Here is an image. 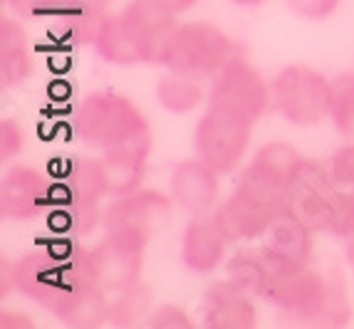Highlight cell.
<instances>
[{
  "mask_svg": "<svg viewBox=\"0 0 354 329\" xmlns=\"http://www.w3.org/2000/svg\"><path fill=\"white\" fill-rule=\"evenodd\" d=\"M233 57V40L213 23H178L166 37L159 55V65L169 72L194 77V79H213Z\"/></svg>",
  "mask_w": 354,
  "mask_h": 329,
  "instance_id": "cell-1",
  "label": "cell"
},
{
  "mask_svg": "<svg viewBox=\"0 0 354 329\" xmlns=\"http://www.w3.org/2000/svg\"><path fill=\"white\" fill-rule=\"evenodd\" d=\"M171 200L153 188H139L134 194L117 196L102 220L106 241L131 253H144L153 235L169 223Z\"/></svg>",
  "mask_w": 354,
  "mask_h": 329,
  "instance_id": "cell-2",
  "label": "cell"
},
{
  "mask_svg": "<svg viewBox=\"0 0 354 329\" xmlns=\"http://www.w3.org/2000/svg\"><path fill=\"white\" fill-rule=\"evenodd\" d=\"M280 211H285L283 188L270 186L243 171L233 194L221 200L213 216L225 230L230 243H250L263 238L272 218Z\"/></svg>",
  "mask_w": 354,
  "mask_h": 329,
  "instance_id": "cell-3",
  "label": "cell"
},
{
  "mask_svg": "<svg viewBox=\"0 0 354 329\" xmlns=\"http://www.w3.org/2000/svg\"><path fill=\"white\" fill-rule=\"evenodd\" d=\"M75 124L77 136L89 149H100V151H106L131 136L151 129L149 119L129 97L106 92V89L84 97V102L77 109Z\"/></svg>",
  "mask_w": 354,
  "mask_h": 329,
  "instance_id": "cell-4",
  "label": "cell"
},
{
  "mask_svg": "<svg viewBox=\"0 0 354 329\" xmlns=\"http://www.w3.org/2000/svg\"><path fill=\"white\" fill-rule=\"evenodd\" d=\"M332 297V275L297 267V270L272 272L263 300L270 302L288 322L305 327H325Z\"/></svg>",
  "mask_w": 354,
  "mask_h": 329,
  "instance_id": "cell-5",
  "label": "cell"
},
{
  "mask_svg": "<svg viewBox=\"0 0 354 329\" xmlns=\"http://www.w3.org/2000/svg\"><path fill=\"white\" fill-rule=\"evenodd\" d=\"M344 194H339V186L332 181L330 171L319 166L317 161L305 159L292 173L285 191V211L315 233H330L337 220V213L342 206Z\"/></svg>",
  "mask_w": 354,
  "mask_h": 329,
  "instance_id": "cell-6",
  "label": "cell"
},
{
  "mask_svg": "<svg viewBox=\"0 0 354 329\" xmlns=\"http://www.w3.org/2000/svg\"><path fill=\"white\" fill-rule=\"evenodd\" d=\"M250 141H253V122L223 112L218 106L208 104L196 124V153L221 176H230L243 164V159L248 156Z\"/></svg>",
  "mask_w": 354,
  "mask_h": 329,
  "instance_id": "cell-7",
  "label": "cell"
},
{
  "mask_svg": "<svg viewBox=\"0 0 354 329\" xmlns=\"http://www.w3.org/2000/svg\"><path fill=\"white\" fill-rule=\"evenodd\" d=\"M330 79L315 67L290 65L272 79V104L295 126H317L327 119Z\"/></svg>",
  "mask_w": 354,
  "mask_h": 329,
  "instance_id": "cell-8",
  "label": "cell"
},
{
  "mask_svg": "<svg viewBox=\"0 0 354 329\" xmlns=\"http://www.w3.org/2000/svg\"><path fill=\"white\" fill-rule=\"evenodd\" d=\"M272 102V87L245 57H230V62L211 79L208 104L236 117L258 122Z\"/></svg>",
  "mask_w": 354,
  "mask_h": 329,
  "instance_id": "cell-9",
  "label": "cell"
},
{
  "mask_svg": "<svg viewBox=\"0 0 354 329\" xmlns=\"http://www.w3.org/2000/svg\"><path fill=\"white\" fill-rule=\"evenodd\" d=\"M315 230H310L300 218L290 211H280L272 218V223L263 233V247L260 253L266 255L272 272L280 270H297L310 267L315 253Z\"/></svg>",
  "mask_w": 354,
  "mask_h": 329,
  "instance_id": "cell-10",
  "label": "cell"
},
{
  "mask_svg": "<svg viewBox=\"0 0 354 329\" xmlns=\"http://www.w3.org/2000/svg\"><path fill=\"white\" fill-rule=\"evenodd\" d=\"M178 10L166 0H131L124 10L119 12V20L139 47V53L147 62H159L161 47L166 37L176 28Z\"/></svg>",
  "mask_w": 354,
  "mask_h": 329,
  "instance_id": "cell-11",
  "label": "cell"
},
{
  "mask_svg": "<svg viewBox=\"0 0 354 329\" xmlns=\"http://www.w3.org/2000/svg\"><path fill=\"white\" fill-rule=\"evenodd\" d=\"M53 196V186L32 166H10L0 178V218L28 223Z\"/></svg>",
  "mask_w": 354,
  "mask_h": 329,
  "instance_id": "cell-12",
  "label": "cell"
},
{
  "mask_svg": "<svg viewBox=\"0 0 354 329\" xmlns=\"http://www.w3.org/2000/svg\"><path fill=\"white\" fill-rule=\"evenodd\" d=\"M171 198L189 216H211L221 203V173L206 161L186 159L171 171Z\"/></svg>",
  "mask_w": 354,
  "mask_h": 329,
  "instance_id": "cell-13",
  "label": "cell"
},
{
  "mask_svg": "<svg viewBox=\"0 0 354 329\" xmlns=\"http://www.w3.org/2000/svg\"><path fill=\"white\" fill-rule=\"evenodd\" d=\"M153 149V131H144L131 139L122 141L117 147L102 151V164H104L106 183H109V196H127L142 188L147 176L149 156Z\"/></svg>",
  "mask_w": 354,
  "mask_h": 329,
  "instance_id": "cell-14",
  "label": "cell"
},
{
  "mask_svg": "<svg viewBox=\"0 0 354 329\" xmlns=\"http://www.w3.org/2000/svg\"><path fill=\"white\" fill-rule=\"evenodd\" d=\"M12 285H15V292L25 294L28 300L37 302L48 312H53V307L57 305V300L67 288L59 258L48 253H28L20 260H15Z\"/></svg>",
  "mask_w": 354,
  "mask_h": 329,
  "instance_id": "cell-15",
  "label": "cell"
},
{
  "mask_svg": "<svg viewBox=\"0 0 354 329\" xmlns=\"http://www.w3.org/2000/svg\"><path fill=\"white\" fill-rule=\"evenodd\" d=\"M230 238L216 216H191L181 235V260L196 275H213L225 260Z\"/></svg>",
  "mask_w": 354,
  "mask_h": 329,
  "instance_id": "cell-16",
  "label": "cell"
},
{
  "mask_svg": "<svg viewBox=\"0 0 354 329\" xmlns=\"http://www.w3.org/2000/svg\"><path fill=\"white\" fill-rule=\"evenodd\" d=\"M258 324V310L253 297L243 294L228 280L213 282L206 290L203 327L208 329H253Z\"/></svg>",
  "mask_w": 354,
  "mask_h": 329,
  "instance_id": "cell-17",
  "label": "cell"
},
{
  "mask_svg": "<svg viewBox=\"0 0 354 329\" xmlns=\"http://www.w3.org/2000/svg\"><path fill=\"white\" fill-rule=\"evenodd\" d=\"M109 292L95 285H67L57 305L53 307V314L67 327L75 329H97L109 322Z\"/></svg>",
  "mask_w": 354,
  "mask_h": 329,
  "instance_id": "cell-18",
  "label": "cell"
},
{
  "mask_svg": "<svg viewBox=\"0 0 354 329\" xmlns=\"http://www.w3.org/2000/svg\"><path fill=\"white\" fill-rule=\"evenodd\" d=\"M32 72L28 32L18 20L3 15L0 18V77L3 84H23Z\"/></svg>",
  "mask_w": 354,
  "mask_h": 329,
  "instance_id": "cell-19",
  "label": "cell"
},
{
  "mask_svg": "<svg viewBox=\"0 0 354 329\" xmlns=\"http://www.w3.org/2000/svg\"><path fill=\"white\" fill-rule=\"evenodd\" d=\"M59 188H62V194H65V203H70V200L102 203V198L109 196V183H106V173H104L102 159H92V156H72Z\"/></svg>",
  "mask_w": 354,
  "mask_h": 329,
  "instance_id": "cell-20",
  "label": "cell"
},
{
  "mask_svg": "<svg viewBox=\"0 0 354 329\" xmlns=\"http://www.w3.org/2000/svg\"><path fill=\"white\" fill-rule=\"evenodd\" d=\"M302 161H305V156H302V151L297 147H292L288 141H270V144L258 149V153L248 164L245 173L288 191L290 178H292V173H295Z\"/></svg>",
  "mask_w": 354,
  "mask_h": 329,
  "instance_id": "cell-21",
  "label": "cell"
},
{
  "mask_svg": "<svg viewBox=\"0 0 354 329\" xmlns=\"http://www.w3.org/2000/svg\"><path fill=\"white\" fill-rule=\"evenodd\" d=\"M270 265L260 250H238L225 263V280L248 297H263L270 282Z\"/></svg>",
  "mask_w": 354,
  "mask_h": 329,
  "instance_id": "cell-22",
  "label": "cell"
},
{
  "mask_svg": "<svg viewBox=\"0 0 354 329\" xmlns=\"http://www.w3.org/2000/svg\"><path fill=\"white\" fill-rule=\"evenodd\" d=\"M156 100H159V104L164 106L166 112L194 114L206 102V92H203L201 79L169 72L156 84Z\"/></svg>",
  "mask_w": 354,
  "mask_h": 329,
  "instance_id": "cell-23",
  "label": "cell"
},
{
  "mask_svg": "<svg viewBox=\"0 0 354 329\" xmlns=\"http://www.w3.org/2000/svg\"><path fill=\"white\" fill-rule=\"evenodd\" d=\"M151 300L153 294L147 285L142 282H134L131 288L117 292V297L112 300L109 307V324L114 327H136V324L149 322L151 317Z\"/></svg>",
  "mask_w": 354,
  "mask_h": 329,
  "instance_id": "cell-24",
  "label": "cell"
},
{
  "mask_svg": "<svg viewBox=\"0 0 354 329\" xmlns=\"http://www.w3.org/2000/svg\"><path fill=\"white\" fill-rule=\"evenodd\" d=\"M327 119L347 139H354V72H344L330 79Z\"/></svg>",
  "mask_w": 354,
  "mask_h": 329,
  "instance_id": "cell-25",
  "label": "cell"
},
{
  "mask_svg": "<svg viewBox=\"0 0 354 329\" xmlns=\"http://www.w3.org/2000/svg\"><path fill=\"white\" fill-rule=\"evenodd\" d=\"M104 18H106V12H97V10H89V8L75 6L72 15H67V32H70L72 40L89 42V45H92L97 37V30H100Z\"/></svg>",
  "mask_w": 354,
  "mask_h": 329,
  "instance_id": "cell-26",
  "label": "cell"
},
{
  "mask_svg": "<svg viewBox=\"0 0 354 329\" xmlns=\"http://www.w3.org/2000/svg\"><path fill=\"white\" fill-rule=\"evenodd\" d=\"M339 6H342V0H285V8L295 18L310 20V23L332 18Z\"/></svg>",
  "mask_w": 354,
  "mask_h": 329,
  "instance_id": "cell-27",
  "label": "cell"
},
{
  "mask_svg": "<svg viewBox=\"0 0 354 329\" xmlns=\"http://www.w3.org/2000/svg\"><path fill=\"white\" fill-rule=\"evenodd\" d=\"M327 171H330L332 181L339 188H347L352 191L354 188V144H344L342 149H337L332 153L330 164H327Z\"/></svg>",
  "mask_w": 354,
  "mask_h": 329,
  "instance_id": "cell-28",
  "label": "cell"
},
{
  "mask_svg": "<svg viewBox=\"0 0 354 329\" xmlns=\"http://www.w3.org/2000/svg\"><path fill=\"white\" fill-rule=\"evenodd\" d=\"M25 149V131L15 119H3L0 122V161L8 164Z\"/></svg>",
  "mask_w": 354,
  "mask_h": 329,
  "instance_id": "cell-29",
  "label": "cell"
},
{
  "mask_svg": "<svg viewBox=\"0 0 354 329\" xmlns=\"http://www.w3.org/2000/svg\"><path fill=\"white\" fill-rule=\"evenodd\" d=\"M147 324L151 329H194L189 312L178 305H161L159 310L151 312Z\"/></svg>",
  "mask_w": 354,
  "mask_h": 329,
  "instance_id": "cell-30",
  "label": "cell"
},
{
  "mask_svg": "<svg viewBox=\"0 0 354 329\" xmlns=\"http://www.w3.org/2000/svg\"><path fill=\"white\" fill-rule=\"evenodd\" d=\"M55 3L57 0H6V6H10L15 10V15L25 20L40 18V15L50 12L55 8Z\"/></svg>",
  "mask_w": 354,
  "mask_h": 329,
  "instance_id": "cell-31",
  "label": "cell"
},
{
  "mask_svg": "<svg viewBox=\"0 0 354 329\" xmlns=\"http://www.w3.org/2000/svg\"><path fill=\"white\" fill-rule=\"evenodd\" d=\"M12 265L8 260V255H0V297H8V292H12L15 290V285H12Z\"/></svg>",
  "mask_w": 354,
  "mask_h": 329,
  "instance_id": "cell-32",
  "label": "cell"
},
{
  "mask_svg": "<svg viewBox=\"0 0 354 329\" xmlns=\"http://www.w3.org/2000/svg\"><path fill=\"white\" fill-rule=\"evenodd\" d=\"M0 317H3V324H6L8 329H28V327H32V319H30L28 314H23V312L3 310V312H0Z\"/></svg>",
  "mask_w": 354,
  "mask_h": 329,
  "instance_id": "cell-33",
  "label": "cell"
},
{
  "mask_svg": "<svg viewBox=\"0 0 354 329\" xmlns=\"http://www.w3.org/2000/svg\"><path fill=\"white\" fill-rule=\"evenodd\" d=\"M114 0H72V6H82L89 8V10H97V12H106L112 8Z\"/></svg>",
  "mask_w": 354,
  "mask_h": 329,
  "instance_id": "cell-34",
  "label": "cell"
},
{
  "mask_svg": "<svg viewBox=\"0 0 354 329\" xmlns=\"http://www.w3.org/2000/svg\"><path fill=\"white\" fill-rule=\"evenodd\" d=\"M166 3L176 8L178 12H186V10H191V8H194L196 3H198V0H166Z\"/></svg>",
  "mask_w": 354,
  "mask_h": 329,
  "instance_id": "cell-35",
  "label": "cell"
},
{
  "mask_svg": "<svg viewBox=\"0 0 354 329\" xmlns=\"http://www.w3.org/2000/svg\"><path fill=\"white\" fill-rule=\"evenodd\" d=\"M230 3H236L241 8H258V6H266L270 0H230Z\"/></svg>",
  "mask_w": 354,
  "mask_h": 329,
  "instance_id": "cell-36",
  "label": "cell"
},
{
  "mask_svg": "<svg viewBox=\"0 0 354 329\" xmlns=\"http://www.w3.org/2000/svg\"><path fill=\"white\" fill-rule=\"evenodd\" d=\"M344 253H347V263L354 267V235L347 238V247H344Z\"/></svg>",
  "mask_w": 354,
  "mask_h": 329,
  "instance_id": "cell-37",
  "label": "cell"
},
{
  "mask_svg": "<svg viewBox=\"0 0 354 329\" xmlns=\"http://www.w3.org/2000/svg\"><path fill=\"white\" fill-rule=\"evenodd\" d=\"M0 3H3V6H6V0H0Z\"/></svg>",
  "mask_w": 354,
  "mask_h": 329,
  "instance_id": "cell-38",
  "label": "cell"
}]
</instances>
